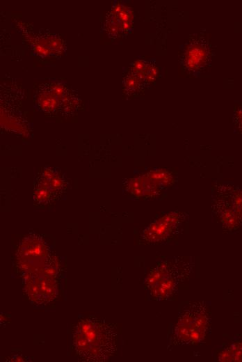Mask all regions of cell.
<instances>
[{"instance_id": "cell-1", "label": "cell", "mask_w": 242, "mask_h": 362, "mask_svg": "<svg viewBox=\"0 0 242 362\" xmlns=\"http://www.w3.org/2000/svg\"><path fill=\"white\" fill-rule=\"evenodd\" d=\"M73 345L80 358L88 361H103L115 350L113 327L95 317L82 318L73 333Z\"/></svg>"}, {"instance_id": "cell-2", "label": "cell", "mask_w": 242, "mask_h": 362, "mask_svg": "<svg viewBox=\"0 0 242 362\" xmlns=\"http://www.w3.org/2000/svg\"><path fill=\"white\" fill-rule=\"evenodd\" d=\"M193 264L182 259H170L156 265L147 276L145 285L152 296L159 300L169 299L190 275Z\"/></svg>"}, {"instance_id": "cell-3", "label": "cell", "mask_w": 242, "mask_h": 362, "mask_svg": "<svg viewBox=\"0 0 242 362\" xmlns=\"http://www.w3.org/2000/svg\"><path fill=\"white\" fill-rule=\"evenodd\" d=\"M209 318L204 302H195L184 309L173 329L171 343L175 345H193L207 335Z\"/></svg>"}, {"instance_id": "cell-4", "label": "cell", "mask_w": 242, "mask_h": 362, "mask_svg": "<svg viewBox=\"0 0 242 362\" xmlns=\"http://www.w3.org/2000/svg\"><path fill=\"white\" fill-rule=\"evenodd\" d=\"M58 268L51 260L39 269L22 274L24 292L31 302L44 305L58 294Z\"/></svg>"}, {"instance_id": "cell-5", "label": "cell", "mask_w": 242, "mask_h": 362, "mask_svg": "<svg viewBox=\"0 0 242 362\" xmlns=\"http://www.w3.org/2000/svg\"><path fill=\"white\" fill-rule=\"evenodd\" d=\"M183 221L182 214H168L150 224L144 232V237L150 242L166 241L177 234Z\"/></svg>"}, {"instance_id": "cell-6", "label": "cell", "mask_w": 242, "mask_h": 362, "mask_svg": "<svg viewBox=\"0 0 242 362\" xmlns=\"http://www.w3.org/2000/svg\"><path fill=\"white\" fill-rule=\"evenodd\" d=\"M17 260L22 274L42 268L51 261L42 244L36 251V242L31 243V247L29 245L23 246Z\"/></svg>"}, {"instance_id": "cell-7", "label": "cell", "mask_w": 242, "mask_h": 362, "mask_svg": "<svg viewBox=\"0 0 242 362\" xmlns=\"http://www.w3.org/2000/svg\"><path fill=\"white\" fill-rule=\"evenodd\" d=\"M216 194L222 197L242 219V189L229 184H221L216 187Z\"/></svg>"}, {"instance_id": "cell-8", "label": "cell", "mask_w": 242, "mask_h": 362, "mask_svg": "<svg viewBox=\"0 0 242 362\" xmlns=\"http://www.w3.org/2000/svg\"><path fill=\"white\" fill-rule=\"evenodd\" d=\"M207 50L205 47L197 43L191 46L187 52L185 59V65L191 70H197L202 65L207 58Z\"/></svg>"}, {"instance_id": "cell-9", "label": "cell", "mask_w": 242, "mask_h": 362, "mask_svg": "<svg viewBox=\"0 0 242 362\" xmlns=\"http://www.w3.org/2000/svg\"><path fill=\"white\" fill-rule=\"evenodd\" d=\"M234 122L236 127L242 133V107H240L234 112Z\"/></svg>"}]
</instances>
